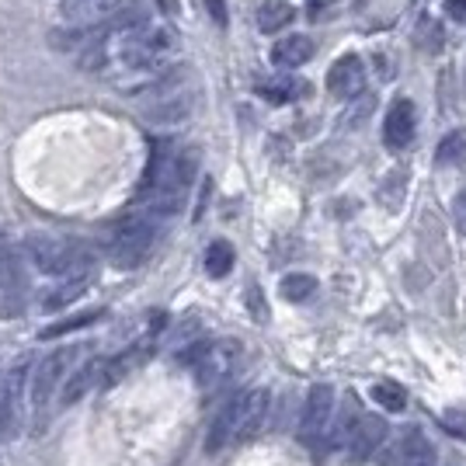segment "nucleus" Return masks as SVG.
Wrapping results in <instances>:
<instances>
[{"label":"nucleus","mask_w":466,"mask_h":466,"mask_svg":"<svg viewBox=\"0 0 466 466\" xmlns=\"http://www.w3.org/2000/svg\"><path fill=\"white\" fill-rule=\"evenodd\" d=\"M25 254L42 275H56V279H84V275H91V265H95L87 248L63 240V237H49V233L28 237Z\"/></svg>","instance_id":"1"},{"label":"nucleus","mask_w":466,"mask_h":466,"mask_svg":"<svg viewBox=\"0 0 466 466\" xmlns=\"http://www.w3.org/2000/svg\"><path fill=\"white\" fill-rule=\"evenodd\" d=\"M154 237H157V223L150 216H129V219H122L112 237H108V258H112V265L116 268H137L139 261L150 254L154 248Z\"/></svg>","instance_id":"2"},{"label":"nucleus","mask_w":466,"mask_h":466,"mask_svg":"<svg viewBox=\"0 0 466 466\" xmlns=\"http://www.w3.org/2000/svg\"><path fill=\"white\" fill-rule=\"evenodd\" d=\"M334 390L328 383H317V387L307 393V404H303V418H299V439L310 449L328 446V431H330V418H334Z\"/></svg>","instance_id":"3"},{"label":"nucleus","mask_w":466,"mask_h":466,"mask_svg":"<svg viewBox=\"0 0 466 466\" xmlns=\"http://www.w3.org/2000/svg\"><path fill=\"white\" fill-rule=\"evenodd\" d=\"M237 362H240V341L223 338V341H213V345H202V351H198V359H195L192 366L202 387H216V383L230 380Z\"/></svg>","instance_id":"4"},{"label":"nucleus","mask_w":466,"mask_h":466,"mask_svg":"<svg viewBox=\"0 0 466 466\" xmlns=\"http://www.w3.org/2000/svg\"><path fill=\"white\" fill-rule=\"evenodd\" d=\"M233 404V442H244L261 431L268 414V390H244L230 400Z\"/></svg>","instance_id":"5"},{"label":"nucleus","mask_w":466,"mask_h":466,"mask_svg":"<svg viewBox=\"0 0 466 466\" xmlns=\"http://www.w3.org/2000/svg\"><path fill=\"white\" fill-rule=\"evenodd\" d=\"M70 351L74 349L53 351V355H46V359L39 362V370H35V376H32V387H28L32 410L46 408V404L53 400L56 387H63V372H66V362H70Z\"/></svg>","instance_id":"6"},{"label":"nucleus","mask_w":466,"mask_h":466,"mask_svg":"<svg viewBox=\"0 0 466 466\" xmlns=\"http://www.w3.org/2000/svg\"><path fill=\"white\" fill-rule=\"evenodd\" d=\"M328 91L334 97H341V101L362 97V91H366V66H362V59L355 56V53L334 59V66L328 70Z\"/></svg>","instance_id":"7"},{"label":"nucleus","mask_w":466,"mask_h":466,"mask_svg":"<svg viewBox=\"0 0 466 466\" xmlns=\"http://www.w3.org/2000/svg\"><path fill=\"white\" fill-rule=\"evenodd\" d=\"M383 435H387V425H383V418H376V414H362V418L355 421V428L349 431L345 456H349L351 463H366L372 452L380 449Z\"/></svg>","instance_id":"8"},{"label":"nucleus","mask_w":466,"mask_h":466,"mask_svg":"<svg viewBox=\"0 0 466 466\" xmlns=\"http://www.w3.org/2000/svg\"><path fill=\"white\" fill-rule=\"evenodd\" d=\"M414 122H418L414 105H410L408 97H397L387 108V118H383V143H387L390 150L410 147V139H414Z\"/></svg>","instance_id":"9"},{"label":"nucleus","mask_w":466,"mask_h":466,"mask_svg":"<svg viewBox=\"0 0 466 466\" xmlns=\"http://www.w3.org/2000/svg\"><path fill=\"white\" fill-rule=\"evenodd\" d=\"M105 366H108L105 359H87L80 370L70 372V380H63V390H59V408H74L97 383H105Z\"/></svg>","instance_id":"10"},{"label":"nucleus","mask_w":466,"mask_h":466,"mask_svg":"<svg viewBox=\"0 0 466 466\" xmlns=\"http://www.w3.org/2000/svg\"><path fill=\"white\" fill-rule=\"evenodd\" d=\"M118 0H63V18L74 28H101L108 25Z\"/></svg>","instance_id":"11"},{"label":"nucleus","mask_w":466,"mask_h":466,"mask_svg":"<svg viewBox=\"0 0 466 466\" xmlns=\"http://www.w3.org/2000/svg\"><path fill=\"white\" fill-rule=\"evenodd\" d=\"M258 95L265 97V101H272V105H292V101H299V97L310 95V84L299 77H289V74H282V77L258 80Z\"/></svg>","instance_id":"12"},{"label":"nucleus","mask_w":466,"mask_h":466,"mask_svg":"<svg viewBox=\"0 0 466 466\" xmlns=\"http://www.w3.org/2000/svg\"><path fill=\"white\" fill-rule=\"evenodd\" d=\"M313 39L310 35H289V39H279L272 49V63L282 66V70H292V66H303L307 59L313 56Z\"/></svg>","instance_id":"13"},{"label":"nucleus","mask_w":466,"mask_h":466,"mask_svg":"<svg viewBox=\"0 0 466 466\" xmlns=\"http://www.w3.org/2000/svg\"><path fill=\"white\" fill-rule=\"evenodd\" d=\"M400 466H435V449L428 442V435H421L418 428H408V431H404Z\"/></svg>","instance_id":"14"},{"label":"nucleus","mask_w":466,"mask_h":466,"mask_svg":"<svg viewBox=\"0 0 466 466\" xmlns=\"http://www.w3.org/2000/svg\"><path fill=\"white\" fill-rule=\"evenodd\" d=\"M87 282H91V275H84V279H66L63 286L46 292V299H42V310H66L74 299H80L84 292H87Z\"/></svg>","instance_id":"15"},{"label":"nucleus","mask_w":466,"mask_h":466,"mask_svg":"<svg viewBox=\"0 0 466 466\" xmlns=\"http://www.w3.org/2000/svg\"><path fill=\"white\" fill-rule=\"evenodd\" d=\"M292 18H296V7H292V4H286V0H272V4H265V7L258 11V28L268 32V35H275V32L289 28Z\"/></svg>","instance_id":"16"},{"label":"nucleus","mask_w":466,"mask_h":466,"mask_svg":"<svg viewBox=\"0 0 466 466\" xmlns=\"http://www.w3.org/2000/svg\"><path fill=\"white\" fill-rule=\"evenodd\" d=\"M408 167H393L387 177H383V185H380V202L387 206L390 213H397L400 206H404V195H408Z\"/></svg>","instance_id":"17"},{"label":"nucleus","mask_w":466,"mask_h":466,"mask_svg":"<svg viewBox=\"0 0 466 466\" xmlns=\"http://www.w3.org/2000/svg\"><path fill=\"white\" fill-rule=\"evenodd\" d=\"M233 248L227 240H213L209 248H206V258H202V265H206V272L213 275V279H223V275H230L233 268Z\"/></svg>","instance_id":"18"},{"label":"nucleus","mask_w":466,"mask_h":466,"mask_svg":"<svg viewBox=\"0 0 466 466\" xmlns=\"http://www.w3.org/2000/svg\"><path fill=\"white\" fill-rule=\"evenodd\" d=\"M414 42H418V49L428 53V56H435L442 46H446V32H442V25L435 18H421L418 21V28H414Z\"/></svg>","instance_id":"19"},{"label":"nucleus","mask_w":466,"mask_h":466,"mask_svg":"<svg viewBox=\"0 0 466 466\" xmlns=\"http://www.w3.org/2000/svg\"><path fill=\"white\" fill-rule=\"evenodd\" d=\"M279 292H282L289 303H303V299H310L313 292H317V279L307 272H289L286 279H282Z\"/></svg>","instance_id":"20"},{"label":"nucleus","mask_w":466,"mask_h":466,"mask_svg":"<svg viewBox=\"0 0 466 466\" xmlns=\"http://www.w3.org/2000/svg\"><path fill=\"white\" fill-rule=\"evenodd\" d=\"M372 400L387 410L408 408V393H404L400 383H393V380H380V383H372Z\"/></svg>","instance_id":"21"},{"label":"nucleus","mask_w":466,"mask_h":466,"mask_svg":"<svg viewBox=\"0 0 466 466\" xmlns=\"http://www.w3.org/2000/svg\"><path fill=\"white\" fill-rule=\"evenodd\" d=\"M435 160L439 164H466V129H456V133H449L442 143H439V150H435Z\"/></svg>","instance_id":"22"},{"label":"nucleus","mask_w":466,"mask_h":466,"mask_svg":"<svg viewBox=\"0 0 466 466\" xmlns=\"http://www.w3.org/2000/svg\"><path fill=\"white\" fill-rule=\"evenodd\" d=\"M97 317H101V310H87V313H77V317H66V320H59V324H53V328H42L39 338L42 341H49V338H59V334H70V330L95 324Z\"/></svg>","instance_id":"23"},{"label":"nucleus","mask_w":466,"mask_h":466,"mask_svg":"<svg viewBox=\"0 0 466 466\" xmlns=\"http://www.w3.org/2000/svg\"><path fill=\"white\" fill-rule=\"evenodd\" d=\"M442 425H446L449 431H460L466 439V408H456V410H449V414H442Z\"/></svg>","instance_id":"24"},{"label":"nucleus","mask_w":466,"mask_h":466,"mask_svg":"<svg viewBox=\"0 0 466 466\" xmlns=\"http://www.w3.org/2000/svg\"><path fill=\"white\" fill-rule=\"evenodd\" d=\"M341 0H310V21H320V18H330L334 15V7H338Z\"/></svg>","instance_id":"25"},{"label":"nucleus","mask_w":466,"mask_h":466,"mask_svg":"<svg viewBox=\"0 0 466 466\" xmlns=\"http://www.w3.org/2000/svg\"><path fill=\"white\" fill-rule=\"evenodd\" d=\"M452 223H456V230L466 237V192H460L452 198Z\"/></svg>","instance_id":"26"},{"label":"nucleus","mask_w":466,"mask_h":466,"mask_svg":"<svg viewBox=\"0 0 466 466\" xmlns=\"http://www.w3.org/2000/svg\"><path fill=\"white\" fill-rule=\"evenodd\" d=\"M248 307L254 310V317H258V320H268V307H265V299H261L258 286H251V289H248Z\"/></svg>","instance_id":"27"},{"label":"nucleus","mask_w":466,"mask_h":466,"mask_svg":"<svg viewBox=\"0 0 466 466\" xmlns=\"http://www.w3.org/2000/svg\"><path fill=\"white\" fill-rule=\"evenodd\" d=\"M446 15H449V21L463 25L466 21V0H446Z\"/></svg>","instance_id":"28"},{"label":"nucleus","mask_w":466,"mask_h":466,"mask_svg":"<svg viewBox=\"0 0 466 466\" xmlns=\"http://www.w3.org/2000/svg\"><path fill=\"white\" fill-rule=\"evenodd\" d=\"M206 4H209V11H213V18L219 21V25H223V21H227V7H223V0H206Z\"/></svg>","instance_id":"29"},{"label":"nucleus","mask_w":466,"mask_h":466,"mask_svg":"<svg viewBox=\"0 0 466 466\" xmlns=\"http://www.w3.org/2000/svg\"><path fill=\"white\" fill-rule=\"evenodd\" d=\"M7 418H11V404H7V397H4V393H0V425H4V421H7Z\"/></svg>","instance_id":"30"},{"label":"nucleus","mask_w":466,"mask_h":466,"mask_svg":"<svg viewBox=\"0 0 466 466\" xmlns=\"http://www.w3.org/2000/svg\"><path fill=\"white\" fill-rule=\"evenodd\" d=\"M421 4H425V0H410V7H421Z\"/></svg>","instance_id":"31"}]
</instances>
